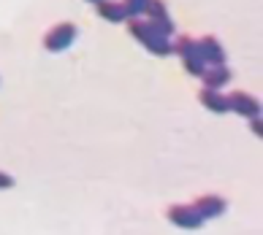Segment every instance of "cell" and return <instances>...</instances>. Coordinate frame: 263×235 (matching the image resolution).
<instances>
[{
	"instance_id": "8992f818",
	"label": "cell",
	"mask_w": 263,
	"mask_h": 235,
	"mask_svg": "<svg viewBox=\"0 0 263 235\" xmlns=\"http://www.w3.org/2000/svg\"><path fill=\"white\" fill-rule=\"evenodd\" d=\"M165 217H168L171 224H177L182 230H198L203 224L201 213L193 208V205H171V208L165 211Z\"/></svg>"
},
{
	"instance_id": "8fae6325",
	"label": "cell",
	"mask_w": 263,
	"mask_h": 235,
	"mask_svg": "<svg viewBox=\"0 0 263 235\" xmlns=\"http://www.w3.org/2000/svg\"><path fill=\"white\" fill-rule=\"evenodd\" d=\"M95 11H98L101 19H106V22H111V25H120L128 19L122 3H117V0H98V3H95Z\"/></svg>"
},
{
	"instance_id": "30bf717a",
	"label": "cell",
	"mask_w": 263,
	"mask_h": 235,
	"mask_svg": "<svg viewBox=\"0 0 263 235\" xmlns=\"http://www.w3.org/2000/svg\"><path fill=\"white\" fill-rule=\"evenodd\" d=\"M198 100L203 109H209L212 114H228V100H226V95H222L220 90H209V87H203L201 95H198Z\"/></svg>"
},
{
	"instance_id": "277c9868",
	"label": "cell",
	"mask_w": 263,
	"mask_h": 235,
	"mask_svg": "<svg viewBox=\"0 0 263 235\" xmlns=\"http://www.w3.org/2000/svg\"><path fill=\"white\" fill-rule=\"evenodd\" d=\"M144 16H147L149 27H155L160 35H165V38L174 35V22H171V14H168V8H165L163 0H147Z\"/></svg>"
},
{
	"instance_id": "3957f363",
	"label": "cell",
	"mask_w": 263,
	"mask_h": 235,
	"mask_svg": "<svg viewBox=\"0 0 263 235\" xmlns=\"http://www.w3.org/2000/svg\"><path fill=\"white\" fill-rule=\"evenodd\" d=\"M76 35H79V27H76L73 22H60L44 35V49L46 52H54V54L65 52V49L76 41Z\"/></svg>"
},
{
	"instance_id": "52a82bcc",
	"label": "cell",
	"mask_w": 263,
	"mask_h": 235,
	"mask_svg": "<svg viewBox=\"0 0 263 235\" xmlns=\"http://www.w3.org/2000/svg\"><path fill=\"white\" fill-rule=\"evenodd\" d=\"M193 208H196L201 213V219L206 222V219H214V217H222L228 208V203L220 198V195H201V198L193 203Z\"/></svg>"
},
{
	"instance_id": "6da1fadb",
	"label": "cell",
	"mask_w": 263,
	"mask_h": 235,
	"mask_svg": "<svg viewBox=\"0 0 263 235\" xmlns=\"http://www.w3.org/2000/svg\"><path fill=\"white\" fill-rule=\"evenodd\" d=\"M128 33L139 41L144 49H147L149 54H155V57H168V54H174V44H171V38H165V35H160L155 27H149V22L147 19H128Z\"/></svg>"
},
{
	"instance_id": "7a4b0ae2",
	"label": "cell",
	"mask_w": 263,
	"mask_h": 235,
	"mask_svg": "<svg viewBox=\"0 0 263 235\" xmlns=\"http://www.w3.org/2000/svg\"><path fill=\"white\" fill-rule=\"evenodd\" d=\"M174 54L182 57V65H184V71H187L190 76H198V78H201L206 62H203V57H201V52H198V38L179 35L177 41H174Z\"/></svg>"
},
{
	"instance_id": "9a60e30c",
	"label": "cell",
	"mask_w": 263,
	"mask_h": 235,
	"mask_svg": "<svg viewBox=\"0 0 263 235\" xmlns=\"http://www.w3.org/2000/svg\"><path fill=\"white\" fill-rule=\"evenodd\" d=\"M90 3H98V0H90Z\"/></svg>"
},
{
	"instance_id": "ba28073f",
	"label": "cell",
	"mask_w": 263,
	"mask_h": 235,
	"mask_svg": "<svg viewBox=\"0 0 263 235\" xmlns=\"http://www.w3.org/2000/svg\"><path fill=\"white\" fill-rule=\"evenodd\" d=\"M198 52H201V57H203V62L206 65H226V49L220 46V41L214 35H203V38H198Z\"/></svg>"
},
{
	"instance_id": "4fadbf2b",
	"label": "cell",
	"mask_w": 263,
	"mask_h": 235,
	"mask_svg": "<svg viewBox=\"0 0 263 235\" xmlns=\"http://www.w3.org/2000/svg\"><path fill=\"white\" fill-rule=\"evenodd\" d=\"M14 187V176H8L6 170H0V189H11Z\"/></svg>"
},
{
	"instance_id": "5b68a950",
	"label": "cell",
	"mask_w": 263,
	"mask_h": 235,
	"mask_svg": "<svg viewBox=\"0 0 263 235\" xmlns=\"http://www.w3.org/2000/svg\"><path fill=\"white\" fill-rule=\"evenodd\" d=\"M226 100H228V111H233V114L247 116V119H252V116H260V100H255V97L247 95V92L233 90L231 95H226Z\"/></svg>"
},
{
	"instance_id": "7c38bea8",
	"label": "cell",
	"mask_w": 263,
	"mask_h": 235,
	"mask_svg": "<svg viewBox=\"0 0 263 235\" xmlns=\"http://www.w3.org/2000/svg\"><path fill=\"white\" fill-rule=\"evenodd\" d=\"M144 6H147V0H122V8H125V16H128V19L141 16Z\"/></svg>"
},
{
	"instance_id": "9c48e42d",
	"label": "cell",
	"mask_w": 263,
	"mask_h": 235,
	"mask_svg": "<svg viewBox=\"0 0 263 235\" xmlns=\"http://www.w3.org/2000/svg\"><path fill=\"white\" fill-rule=\"evenodd\" d=\"M203 87H209V90H220V87H226L231 81V71L228 65H206L203 68Z\"/></svg>"
},
{
	"instance_id": "5bb4252c",
	"label": "cell",
	"mask_w": 263,
	"mask_h": 235,
	"mask_svg": "<svg viewBox=\"0 0 263 235\" xmlns=\"http://www.w3.org/2000/svg\"><path fill=\"white\" fill-rule=\"evenodd\" d=\"M250 130L255 133L258 138H260V135H263V122H260V116H252V119H250Z\"/></svg>"
}]
</instances>
